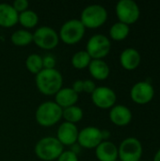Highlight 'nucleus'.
<instances>
[{
  "instance_id": "obj_16",
  "label": "nucleus",
  "mask_w": 160,
  "mask_h": 161,
  "mask_svg": "<svg viewBox=\"0 0 160 161\" xmlns=\"http://www.w3.org/2000/svg\"><path fill=\"white\" fill-rule=\"evenodd\" d=\"M78 101V94L72 88H62L55 95V103L62 109L75 106Z\"/></svg>"
},
{
  "instance_id": "obj_32",
  "label": "nucleus",
  "mask_w": 160,
  "mask_h": 161,
  "mask_svg": "<svg viewBox=\"0 0 160 161\" xmlns=\"http://www.w3.org/2000/svg\"><path fill=\"white\" fill-rule=\"evenodd\" d=\"M154 161H160V148L158 149V151L156 153V155H155Z\"/></svg>"
},
{
  "instance_id": "obj_24",
  "label": "nucleus",
  "mask_w": 160,
  "mask_h": 161,
  "mask_svg": "<svg viewBox=\"0 0 160 161\" xmlns=\"http://www.w3.org/2000/svg\"><path fill=\"white\" fill-rule=\"evenodd\" d=\"M91 61V58L90 55L86 52V50H81L74 54L72 57L71 62L74 68L77 70H83L85 68H88L90 63Z\"/></svg>"
},
{
  "instance_id": "obj_25",
  "label": "nucleus",
  "mask_w": 160,
  "mask_h": 161,
  "mask_svg": "<svg viewBox=\"0 0 160 161\" xmlns=\"http://www.w3.org/2000/svg\"><path fill=\"white\" fill-rule=\"evenodd\" d=\"M25 67L31 74H39L43 69L42 57L38 54H30L25 59Z\"/></svg>"
},
{
  "instance_id": "obj_31",
  "label": "nucleus",
  "mask_w": 160,
  "mask_h": 161,
  "mask_svg": "<svg viewBox=\"0 0 160 161\" xmlns=\"http://www.w3.org/2000/svg\"><path fill=\"white\" fill-rule=\"evenodd\" d=\"M110 137V132L108 130H102V138H103V142L104 141H108Z\"/></svg>"
},
{
  "instance_id": "obj_20",
  "label": "nucleus",
  "mask_w": 160,
  "mask_h": 161,
  "mask_svg": "<svg viewBox=\"0 0 160 161\" xmlns=\"http://www.w3.org/2000/svg\"><path fill=\"white\" fill-rule=\"evenodd\" d=\"M10 41L16 46H26L33 42V34L26 29H18L11 34Z\"/></svg>"
},
{
  "instance_id": "obj_28",
  "label": "nucleus",
  "mask_w": 160,
  "mask_h": 161,
  "mask_svg": "<svg viewBox=\"0 0 160 161\" xmlns=\"http://www.w3.org/2000/svg\"><path fill=\"white\" fill-rule=\"evenodd\" d=\"M43 69H55L56 58L52 55H46L42 58Z\"/></svg>"
},
{
  "instance_id": "obj_2",
  "label": "nucleus",
  "mask_w": 160,
  "mask_h": 161,
  "mask_svg": "<svg viewBox=\"0 0 160 161\" xmlns=\"http://www.w3.org/2000/svg\"><path fill=\"white\" fill-rule=\"evenodd\" d=\"M63 109L53 101L41 103L35 113L36 122L43 127H50L57 125L62 119Z\"/></svg>"
},
{
  "instance_id": "obj_26",
  "label": "nucleus",
  "mask_w": 160,
  "mask_h": 161,
  "mask_svg": "<svg viewBox=\"0 0 160 161\" xmlns=\"http://www.w3.org/2000/svg\"><path fill=\"white\" fill-rule=\"evenodd\" d=\"M28 6H29V3H28L27 0H15L12 3L13 8L18 13H21V12H24V11L27 10L28 9Z\"/></svg>"
},
{
  "instance_id": "obj_34",
  "label": "nucleus",
  "mask_w": 160,
  "mask_h": 161,
  "mask_svg": "<svg viewBox=\"0 0 160 161\" xmlns=\"http://www.w3.org/2000/svg\"><path fill=\"white\" fill-rule=\"evenodd\" d=\"M141 161H147V160H141Z\"/></svg>"
},
{
  "instance_id": "obj_5",
  "label": "nucleus",
  "mask_w": 160,
  "mask_h": 161,
  "mask_svg": "<svg viewBox=\"0 0 160 161\" xmlns=\"http://www.w3.org/2000/svg\"><path fill=\"white\" fill-rule=\"evenodd\" d=\"M86 32L85 26L78 19H71L66 21L60 27L58 37L64 43L73 45L79 42Z\"/></svg>"
},
{
  "instance_id": "obj_4",
  "label": "nucleus",
  "mask_w": 160,
  "mask_h": 161,
  "mask_svg": "<svg viewBox=\"0 0 160 161\" xmlns=\"http://www.w3.org/2000/svg\"><path fill=\"white\" fill-rule=\"evenodd\" d=\"M79 20L85 28H98L107 22L108 11L101 5H90L82 10Z\"/></svg>"
},
{
  "instance_id": "obj_1",
  "label": "nucleus",
  "mask_w": 160,
  "mask_h": 161,
  "mask_svg": "<svg viewBox=\"0 0 160 161\" xmlns=\"http://www.w3.org/2000/svg\"><path fill=\"white\" fill-rule=\"evenodd\" d=\"M35 83L41 93L51 96L62 89L63 77L57 69H42L36 75Z\"/></svg>"
},
{
  "instance_id": "obj_13",
  "label": "nucleus",
  "mask_w": 160,
  "mask_h": 161,
  "mask_svg": "<svg viewBox=\"0 0 160 161\" xmlns=\"http://www.w3.org/2000/svg\"><path fill=\"white\" fill-rule=\"evenodd\" d=\"M78 129L75 125L63 122L58 128L57 139L63 146H72L77 143Z\"/></svg>"
},
{
  "instance_id": "obj_18",
  "label": "nucleus",
  "mask_w": 160,
  "mask_h": 161,
  "mask_svg": "<svg viewBox=\"0 0 160 161\" xmlns=\"http://www.w3.org/2000/svg\"><path fill=\"white\" fill-rule=\"evenodd\" d=\"M19 13L13 8L12 5L7 3L0 4V26L12 27L18 23Z\"/></svg>"
},
{
  "instance_id": "obj_30",
  "label": "nucleus",
  "mask_w": 160,
  "mask_h": 161,
  "mask_svg": "<svg viewBox=\"0 0 160 161\" xmlns=\"http://www.w3.org/2000/svg\"><path fill=\"white\" fill-rule=\"evenodd\" d=\"M72 89L78 94L83 92V80H75L73 84Z\"/></svg>"
},
{
  "instance_id": "obj_23",
  "label": "nucleus",
  "mask_w": 160,
  "mask_h": 161,
  "mask_svg": "<svg viewBox=\"0 0 160 161\" xmlns=\"http://www.w3.org/2000/svg\"><path fill=\"white\" fill-rule=\"evenodd\" d=\"M83 110L81 108L77 106H73L67 108H64L62 111V118L67 123H71L75 125L76 123L80 122L83 118Z\"/></svg>"
},
{
  "instance_id": "obj_9",
  "label": "nucleus",
  "mask_w": 160,
  "mask_h": 161,
  "mask_svg": "<svg viewBox=\"0 0 160 161\" xmlns=\"http://www.w3.org/2000/svg\"><path fill=\"white\" fill-rule=\"evenodd\" d=\"M116 14L119 22L129 25L139 20L141 10L138 4L133 0H120L116 5Z\"/></svg>"
},
{
  "instance_id": "obj_8",
  "label": "nucleus",
  "mask_w": 160,
  "mask_h": 161,
  "mask_svg": "<svg viewBox=\"0 0 160 161\" xmlns=\"http://www.w3.org/2000/svg\"><path fill=\"white\" fill-rule=\"evenodd\" d=\"M141 156L142 144L133 137L124 140L118 148V158L121 161H141Z\"/></svg>"
},
{
  "instance_id": "obj_17",
  "label": "nucleus",
  "mask_w": 160,
  "mask_h": 161,
  "mask_svg": "<svg viewBox=\"0 0 160 161\" xmlns=\"http://www.w3.org/2000/svg\"><path fill=\"white\" fill-rule=\"evenodd\" d=\"M141 60L140 52L135 48L124 49L120 56V62L123 68L128 71L135 70L138 68Z\"/></svg>"
},
{
  "instance_id": "obj_22",
  "label": "nucleus",
  "mask_w": 160,
  "mask_h": 161,
  "mask_svg": "<svg viewBox=\"0 0 160 161\" xmlns=\"http://www.w3.org/2000/svg\"><path fill=\"white\" fill-rule=\"evenodd\" d=\"M129 25L122 22H117L111 25L109 29V36L114 41H123L129 34Z\"/></svg>"
},
{
  "instance_id": "obj_7",
  "label": "nucleus",
  "mask_w": 160,
  "mask_h": 161,
  "mask_svg": "<svg viewBox=\"0 0 160 161\" xmlns=\"http://www.w3.org/2000/svg\"><path fill=\"white\" fill-rule=\"evenodd\" d=\"M33 34V42L43 50H52L59 42V37L57 31L50 26H41Z\"/></svg>"
},
{
  "instance_id": "obj_27",
  "label": "nucleus",
  "mask_w": 160,
  "mask_h": 161,
  "mask_svg": "<svg viewBox=\"0 0 160 161\" xmlns=\"http://www.w3.org/2000/svg\"><path fill=\"white\" fill-rule=\"evenodd\" d=\"M58 161H78L77 155L74 152L70 151H63V153L59 156L57 159Z\"/></svg>"
},
{
  "instance_id": "obj_10",
  "label": "nucleus",
  "mask_w": 160,
  "mask_h": 161,
  "mask_svg": "<svg viewBox=\"0 0 160 161\" xmlns=\"http://www.w3.org/2000/svg\"><path fill=\"white\" fill-rule=\"evenodd\" d=\"M103 142L102 130L95 126H87L78 133L77 144L86 149H95Z\"/></svg>"
},
{
  "instance_id": "obj_14",
  "label": "nucleus",
  "mask_w": 160,
  "mask_h": 161,
  "mask_svg": "<svg viewBox=\"0 0 160 161\" xmlns=\"http://www.w3.org/2000/svg\"><path fill=\"white\" fill-rule=\"evenodd\" d=\"M109 119L114 125L118 126H124L131 122L132 112L124 105H115L110 109Z\"/></svg>"
},
{
  "instance_id": "obj_11",
  "label": "nucleus",
  "mask_w": 160,
  "mask_h": 161,
  "mask_svg": "<svg viewBox=\"0 0 160 161\" xmlns=\"http://www.w3.org/2000/svg\"><path fill=\"white\" fill-rule=\"evenodd\" d=\"M117 100V96L115 92L105 86L96 87L94 92L91 93V101L92 103L99 108L107 109L111 108L115 106Z\"/></svg>"
},
{
  "instance_id": "obj_12",
  "label": "nucleus",
  "mask_w": 160,
  "mask_h": 161,
  "mask_svg": "<svg viewBox=\"0 0 160 161\" xmlns=\"http://www.w3.org/2000/svg\"><path fill=\"white\" fill-rule=\"evenodd\" d=\"M155 95V89L148 81L137 82L130 91L131 99L140 105H144L152 101Z\"/></svg>"
},
{
  "instance_id": "obj_21",
  "label": "nucleus",
  "mask_w": 160,
  "mask_h": 161,
  "mask_svg": "<svg viewBox=\"0 0 160 161\" xmlns=\"http://www.w3.org/2000/svg\"><path fill=\"white\" fill-rule=\"evenodd\" d=\"M18 23L26 29L33 28L39 23V16L35 11L27 9L24 12L19 13Z\"/></svg>"
},
{
  "instance_id": "obj_19",
  "label": "nucleus",
  "mask_w": 160,
  "mask_h": 161,
  "mask_svg": "<svg viewBox=\"0 0 160 161\" xmlns=\"http://www.w3.org/2000/svg\"><path fill=\"white\" fill-rule=\"evenodd\" d=\"M88 69L91 75L96 80L107 79L110 73L109 66L103 59H91Z\"/></svg>"
},
{
  "instance_id": "obj_29",
  "label": "nucleus",
  "mask_w": 160,
  "mask_h": 161,
  "mask_svg": "<svg viewBox=\"0 0 160 161\" xmlns=\"http://www.w3.org/2000/svg\"><path fill=\"white\" fill-rule=\"evenodd\" d=\"M96 89L95 83L92 80L87 79V80H83V92L86 93H92L94 92V90Z\"/></svg>"
},
{
  "instance_id": "obj_15",
  "label": "nucleus",
  "mask_w": 160,
  "mask_h": 161,
  "mask_svg": "<svg viewBox=\"0 0 160 161\" xmlns=\"http://www.w3.org/2000/svg\"><path fill=\"white\" fill-rule=\"evenodd\" d=\"M95 156L99 161H115L118 159V148L113 142L104 141L95 148Z\"/></svg>"
},
{
  "instance_id": "obj_6",
  "label": "nucleus",
  "mask_w": 160,
  "mask_h": 161,
  "mask_svg": "<svg viewBox=\"0 0 160 161\" xmlns=\"http://www.w3.org/2000/svg\"><path fill=\"white\" fill-rule=\"evenodd\" d=\"M111 49L109 39L103 34H95L91 36L86 46V52L91 59H102L107 57Z\"/></svg>"
},
{
  "instance_id": "obj_33",
  "label": "nucleus",
  "mask_w": 160,
  "mask_h": 161,
  "mask_svg": "<svg viewBox=\"0 0 160 161\" xmlns=\"http://www.w3.org/2000/svg\"><path fill=\"white\" fill-rule=\"evenodd\" d=\"M115 161H121V160H118V159H117V160H115Z\"/></svg>"
},
{
  "instance_id": "obj_3",
  "label": "nucleus",
  "mask_w": 160,
  "mask_h": 161,
  "mask_svg": "<svg viewBox=\"0 0 160 161\" xmlns=\"http://www.w3.org/2000/svg\"><path fill=\"white\" fill-rule=\"evenodd\" d=\"M63 145L54 137H44L35 145V154L38 158L43 161H54L63 153Z\"/></svg>"
}]
</instances>
